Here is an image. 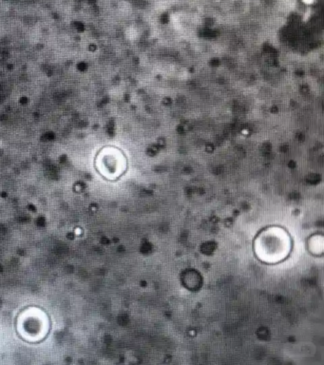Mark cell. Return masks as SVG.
Listing matches in <instances>:
<instances>
[{
  "instance_id": "6da1fadb",
  "label": "cell",
  "mask_w": 324,
  "mask_h": 365,
  "mask_svg": "<svg viewBox=\"0 0 324 365\" xmlns=\"http://www.w3.org/2000/svg\"><path fill=\"white\" fill-rule=\"evenodd\" d=\"M253 250L261 262L278 264L284 261L291 252L292 239L283 227H266L256 236Z\"/></svg>"
},
{
  "instance_id": "7a4b0ae2",
  "label": "cell",
  "mask_w": 324,
  "mask_h": 365,
  "mask_svg": "<svg viewBox=\"0 0 324 365\" xmlns=\"http://www.w3.org/2000/svg\"><path fill=\"white\" fill-rule=\"evenodd\" d=\"M16 331L19 338L28 344H39L50 334L51 319L41 307L30 305L18 314Z\"/></svg>"
}]
</instances>
